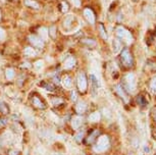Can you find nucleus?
Listing matches in <instances>:
<instances>
[{
    "mask_svg": "<svg viewBox=\"0 0 156 155\" xmlns=\"http://www.w3.org/2000/svg\"><path fill=\"white\" fill-rule=\"evenodd\" d=\"M137 101H138V103H139L140 105H146V100H145V98H144L142 95L138 96Z\"/></svg>",
    "mask_w": 156,
    "mask_h": 155,
    "instance_id": "nucleus-27",
    "label": "nucleus"
},
{
    "mask_svg": "<svg viewBox=\"0 0 156 155\" xmlns=\"http://www.w3.org/2000/svg\"><path fill=\"white\" fill-rule=\"evenodd\" d=\"M0 19H1V11H0Z\"/></svg>",
    "mask_w": 156,
    "mask_h": 155,
    "instance_id": "nucleus-41",
    "label": "nucleus"
},
{
    "mask_svg": "<svg viewBox=\"0 0 156 155\" xmlns=\"http://www.w3.org/2000/svg\"><path fill=\"white\" fill-rule=\"evenodd\" d=\"M133 1H138V0H133Z\"/></svg>",
    "mask_w": 156,
    "mask_h": 155,
    "instance_id": "nucleus-42",
    "label": "nucleus"
},
{
    "mask_svg": "<svg viewBox=\"0 0 156 155\" xmlns=\"http://www.w3.org/2000/svg\"><path fill=\"white\" fill-rule=\"evenodd\" d=\"M98 31H99V35H100V37L103 38L104 40H107V32L106 30H105V28H104V26H103V24H101V23H99L98 24Z\"/></svg>",
    "mask_w": 156,
    "mask_h": 155,
    "instance_id": "nucleus-14",
    "label": "nucleus"
},
{
    "mask_svg": "<svg viewBox=\"0 0 156 155\" xmlns=\"http://www.w3.org/2000/svg\"><path fill=\"white\" fill-rule=\"evenodd\" d=\"M8 106L6 104L4 103V102H1L0 101V111H1L2 113H4V114H7L8 113Z\"/></svg>",
    "mask_w": 156,
    "mask_h": 155,
    "instance_id": "nucleus-21",
    "label": "nucleus"
},
{
    "mask_svg": "<svg viewBox=\"0 0 156 155\" xmlns=\"http://www.w3.org/2000/svg\"><path fill=\"white\" fill-rule=\"evenodd\" d=\"M69 8V5L67 4L66 1H62V2L60 3V10H61V12H63V13L67 12Z\"/></svg>",
    "mask_w": 156,
    "mask_h": 155,
    "instance_id": "nucleus-22",
    "label": "nucleus"
},
{
    "mask_svg": "<svg viewBox=\"0 0 156 155\" xmlns=\"http://www.w3.org/2000/svg\"><path fill=\"white\" fill-rule=\"evenodd\" d=\"M80 42L85 46H88V47H95L97 45V42L95 39H92V38H82L80 40Z\"/></svg>",
    "mask_w": 156,
    "mask_h": 155,
    "instance_id": "nucleus-10",
    "label": "nucleus"
},
{
    "mask_svg": "<svg viewBox=\"0 0 156 155\" xmlns=\"http://www.w3.org/2000/svg\"><path fill=\"white\" fill-rule=\"evenodd\" d=\"M43 66V61L42 60H38L36 63H35V68L36 69H41Z\"/></svg>",
    "mask_w": 156,
    "mask_h": 155,
    "instance_id": "nucleus-32",
    "label": "nucleus"
},
{
    "mask_svg": "<svg viewBox=\"0 0 156 155\" xmlns=\"http://www.w3.org/2000/svg\"><path fill=\"white\" fill-rule=\"evenodd\" d=\"M5 38V32L3 29L0 28V40H3Z\"/></svg>",
    "mask_w": 156,
    "mask_h": 155,
    "instance_id": "nucleus-33",
    "label": "nucleus"
},
{
    "mask_svg": "<svg viewBox=\"0 0 156 155\" xmlns=\"http://www.w3.org/2000/svg\"><path fill=\"white\" fill-rule=\"evenodd\" d=\"M62 84L64 87L66 88H70L72 87V79H70L69 76H64V77L62 78Z\"/></svg>",
    "mask_w": 156,
    "mask_h": 155,
    "instance_id": "nucleus-18",
    "label": "nucleus"
},
{
    "mask_svg": "<svg viewBox=\"0 0 156 155\" xmlns=\"http://www.w3.org/2000/svg\"><path fill=\"white\" fill-rule=\"evenodd\" d=\"M90 121L91 122H98L99 119H100V113L99 112H94V113H92V114L90 115Z\"/></svg>",
    "mask_w": 156,
    "mask_h": 155,
    "instance_id": "nucleus-23",
    "label": "nucleus"
},
{
    "mask_svg": "<svg viewBox=\"0 0 156 155\" xmlns=\"http://www.w3.org/2000/svg\"><path fill=\"white\" fill-rule=\"evenodd\" d=\"M109 144H110V142H109V139H108V137L107 136H102V137H100L98 141L96 142V144H95V150L97 152H103V151H105V150H107L108 148H109Z\"/></svg>",
    "mask_w": 156,
    "mask_h": 155,
    "instance_id": "nucleus-5",
    "label": "nucleus"
},
{
    "mask_svg": "<svg viewBox=\"0 0 156 155\" xmlns=\"http://www.w3.org/2000/svg\"><path fill=\"white\" fill-rule=\"evenodd\" d=\"M150 89L154 94H156V77L153 78L151 82H150Z\"/></svg>",
    "mask_w": 156,
    "mask_h": 155,
    "instance_id": "nucleus-25",
    "label": "nucleus"
},
{
    "mask_svg": "<svg viewBox=\"0 0 156 155\" xmlns=\"http://www.w3.org/2000/svg\"><path fill=\"white\" fill-rule=\"evenodd\" d=\"M23 4L30 8H33V9H39L40 8L39 2H37L36 0H23Z\"/></svg>",
    "mask_w": 156,
    "mask_h": 155,
    "instance_id": "nucleus-12",
    "label": "nucleus"
},
{
    "mask_svg": "<svg viewBox=\"0 0 156 155\" xmlns=\"http://www.w3.org/2000/svg\"><path fill=\"white\" fill-rule=\"evenodd\" d=\"M20 66H22V68H23V66H27V68H30L31 64L30 63H26V64H23V65H20Z\"/></svg>",
    "mask_w": 156,
    "mask_h": 155,
    "instance_id": "nucleus-38",
    "label": "nucleus"
},
{
    "mask_svg": "<svg viewBox=\"0 0 156 155\" xmlns=\"http://www.w3.org/2000/svg\"><path fill=\"white\" fill-rule=\"evenodd\" d=\"M115 91L117 93V95H119L122 99H123L125 101L129 100L128 97H126V92L125 91V89H123V88L120 86V85H117V86H115Z\"/></svg>",
    "mask_w": 156,
    "mask_h": 155,
    "instance_id": "nucleus-13",
    "label": "nucleus"
},
{
    "mask_svg": "<svg viewBox=\"0 0 156 155\" xmlns=\"http://www.w3.org/2000/svg\"><path fill=\"white\" fill-rule=\"evenodd\" d=\"M76 88H78V91L81 94L87 92L88 88V81H87V76L84 72H80L76 76Z\"/></svg>",
    "mask_w": 156,
    "mask_h": 155,
    "instance_id": "nucleus-4",
    "label": "nucleus"
},
{
    "mask_svg": "<svg viewBox=\"0 0 156 155\" xmlns=\"http://www.w3.org/2000/svg\"><path fill=\"white\" fill-rule=\"evenodd\" d=\"M23 53L27 55V56H35L36 55V51L32 47H26L25 50H23Z\"/></svg>",
    "mask_w": 156,
    "mask_h": 155,
    "instance_id": "nucleus-19",
    "label": "nucleus"
},
{
    "mask_svg": "<svg viewBox=\"0 0 156 155\" xmlns=\"http://www.w3.org/2000/svg\"><path fill=\"white\" fill-rule=\"evenodd\" d=\"M29 42L37 48H43L44 45H45L44 40L42 38L39 36H36V35H30V36H29Z\"/></svg>",
    "mask_w": 156,
    "mask_h": 155,
    "instance_id": "nucleus-7",
    "label": "nucleus"
},
{
    "mask_svg": "<svg viewBox=\"0 0 156 155\" xmlns=\"http://www.w3.org/2000/svg\"><path fill=\"white\" fill-rule=\"evenodd\" d=\"M73 19V16H67L66 19V20H64V26H66V27H69V25L72 24V19Z\"/></svg>",
    "mask_w": 156,
    "mask_h": 155,
    "instance_id": "nucleus-28",
    "label": "nucleus"
},
{
    "mask_svg": "<svg viewBox=\"0 0 156 155\" xmlns=\"http://www.w3.org/2000/svg\"><path fill=\"white\" fill-rule=\"evenodd\" d=\"M48 35L51 38H55V37H56V27H55V26H52V27H50L49 31H48Z\"/></svg>",
    "mask_w": 156,
    "mask_h": 155,
    "instance_id": "nucleus-24",
    "label": "nucleus"
},
{
    "mask_svg": "<svg viewBox=\"0 0 156 155\" xmlns=\"http://www.w3.org/2000/svg\"><path fill=\"white\" fill-rule=\"evenodd\" d=\"M153 136L156 138V130H153Z\"/></svg>",
    "mask_w": 156,
    "mask_h": 155,
    "instance_id": "nucleus-40",
    "label": "nucleus"
},
{
    "mask_svg": "<svg viewBox=\"0 0 156 155\" xmlns=\"http://www.w3.org/2000/svg\"><path fill=\"white\" fill-rule=\"evenodd\" d=\"M83 138H84V131H80V132L78 133V136L76 137V141L80 142Z\"/></svg>",
    "mask_w": 156,
    "mask_h": 155,
    "instance_id": "nucleus-30",
    "label": "nucleus"
},
{
    "mask_svg": "<svg viewBox=\"0 0 156 155\" xmlns=\"http://www.w3.org/2000/svg\"><path fill=\"white\" fill-rule=\"evenodd\" d=\"M136 76L132 72L129 74L126 75L125 78H123V84H125V91L126 92L128 91L129 93H133L136 89V85H137V82H136Z\"/></svg>",
    "mask_w": 156,
    "mask_h": 155,
    "instance_id": "nucleus-3",
    "label": "nucleus"
},
{
    "mask_svg": "<svg viewBox=\"0 0 156 155\" xmlns=\"http://www.w3.org/2000/svg\"><path fill=\"white\" fill-rule=\"evenodd\" d=\"M72 98L73 99V100H76V93L75 92L72 93Z\"/></svg>",
    "mask_w": 156,
    "mask_h": 155,
    "instance_id": "nucleus-36",
    "label": "nucleus"
},
{
    "mask_svg": "<svg viewBox=\"0 0 156 155\" xmlns=\"http://www.w3.org/2000/svg\"><path fill=\"white\" fill-rule=\"evenodd\" d=\"M39 37H41L42 39H47V37H48V31H47L46 28H41L39 29Z\"/></svg>",
    "mask_w": 156,
    "mask_h": 155,
    "instance_id": "nucleus-20",
    "label": "nucleus"
},
{
    "mask_svg": "<svg viewBox=\"0 0 156 155\" xmlns=\"http://www.w3.org/2000/svg\"><path fill=\"white\" fill-rule=\"evenodd\" d=\"M83 16L84 19L87 20V23H89L90 25H94L96 23V16L93 9H91L90 7H85L83 10Z\"/></svg>",
    "mask_w": 156,
    "mask_h": 155,
    "instance_id": "nucleus-6",
    "label": "nucleus"
},
{
    "mask_svg": "<svg viewBox=\"0 0 156 155\" xmlns=\"http://www.w3.org/2000/svg\"><path fill=\"white\" fill-rule=\"evenodd\" d=\"M82 122H83V119L80 116H76V118H73V121H72V125L75 129H79L81 127Z\"/></svg>",
    "mask_w": 156,
    "mask_h": 155,
    "instance_id": "nucleus-16",
    "label": "nucleus"
},
{
    "mask_svg": "<svg viewBox=\"0 0 156 155\" xmlns=\"http://www.w3.org/2000/svg\"><path fill=\"white\" fill-rule=\"evenodd\" d=\"M86 108H87V105L83 101L78 102L76 105V112L78 113H83L85 110H86Z\"/></svg>",
    "mask_w": 156,
    "mask_h": 155,
    "instance_id": "nucleus-15",
    "label": "nucleus"
},
{
    "mask_svg": "<svg viewBox=\"0 0 156 155\" xmlns=\"http://www.w3.org/2000/svg\"><path fill=\"white\" fill-rule=\"evenodd\" d=\"M19 154L20 153L16 150H10V152H9V155H19Z\"/></svg>",
    "mask_w": 156,
    "mask_h": 155,
    "instance_id": "nucleus-35",
    "label": "nucleus"
},
{
    "mask_svg": "<svg viewBox=\"0 0 156 155\" xmlns=\"http://www.w3.org/2000/svg\"><path fill=\"white\" fill-rule=\"evenodd\" d=\"M115 35L120 41H122V42H125L126 44L132 43L134 40L133 35H132L131 32L122 25H119L115 28Z\"/></svg>",
    "mask_w": 156,
    "mask_h": 155,
    "instance_id": "nucleus-1",
    "label": "nucleus"
},
{
    "mask_svg": "<svg viewBox=\"0 0 156 155\" xmlns=\"http://www.w3.org/2000/svg\"><path fill=\"white\" fill-rule=\"evenodd\" d=\"M144 149H145V152H146V153H149V148H148V147H145Z\"/></svg>",
    "mask_w": 156,
    "mask_h": 155,
    "instance_id": "nucleus-39",
    "label": "nucleus"
},
{
    "mask_svg": "<svg viewBox=\"0 0 156 155\" xmlns=\"http://www.w3.org/2000/svg\"><path fill=\"white\" fill-rule=\"evenodd\" d=\"M61 103H63V100L61 98H53L52 99V104H54V105H56V104H61Z\"/></svg>",
    "mask_w": 156,
    "mask_h": 155,
    "instance_id": "nucleus-29",
    "label": "nucleus"
},
{
    "mask_svg": "<svg viewBox=\"0 0 156 155\" xmlns=\"http://www.w3.org/2000/svg\"><path fill=\"white\" fill-rule=\"evenodd\" d=\"M14 76H16V72H14L13 69H11V68L6 69V71H5V77H6L8 80H12L14 78Z\"/></svg>",
    "mask_w": 156,
    "mask_h": 155,
    "instance_id": "nucleus-17",
    "label": "nucleus"
},
{
    "mask_svg": "<svg viewBox=\"0 0 156 155\" xmlns=\"http://www.w3.org/2000/svg\"><path fill=\"white\" fill-rule=\"evenodd\" d=\"M152 116H153V118H154V121L156 122V107L153 108V110H152Z\"/></svg>",
    "mask_w": 156,
    "mask_h": 155,
    "instance_id": "nucleus-34",
    "label": "nucleus"
},
{
    "mask_svg": "<svg viewBox=\"0 0 156 155\" xmlns=\"http://www.w3.org/2000/svg\"><path fill=\"white\" fill-rule=\"evenodd\" d=\"M69 3L73 4L75 7H80L82 4V0H69Z\"/></svg>",
    "mask_w": 156,
    "mask_h": 155,
    "instance_id": "nucleus-26",
    "label": "nucleus"
},
{
    "mask_svg": "<svg viewBox=\"0 0 156 155\" xmlns=\"http://www.w3.org/2000/svg\"><path fill=\"white\" fill-rule=\"evenodd\" d=\"M119 61H120V63H122V65L126 69H131L132 66L134 65L133 55H132L129 48L125 47L122 51H120Z\"/></svg>",
    "mask_w": 156,
    "mask_h": 155,
    "instance_id": "nucleus-2",
    "label": "nucleus"
},
{
    "mask_svg": "<svg viewBox=\"0 0 156 155\" xmlns=\"http://www.w3.org/2000/svg\"><path fill=\"white\" fill-rule=\"evenodd\" d=\"M2 127H3V121H2V119L0 118V129H1Z\"/></svg>",
    "mask_w": 156,
    "mask_h": 155,
    "instance_id": "nucleus-37",
    "label": "nucleus"
},
{
    "mask_svg": "<svg viewBox=\"0 0 156 155\" xmlns=\"http://www.w3.org/2000/svg\"><path fill=\"white\" fill-rule=\"evenodd\" d=\"M155 155H156V154H155Z\"/></svg>",
    "mask_w": 156,
    "mask_h": 155,
    "instance_id": "nucleus-43",
    "label": "nucleus"
},
{
    "mask_svg": "<svg viewBox=\"0 0 156 155\" xmlns=\"http://www.w3.org/2000/svg\"><path fill=\"white\" fill-rule=\"evenodd\" d=\"M99 134H100L99 130H93L89 135L85 138V144H88V145L93 144L94 141H95V139L99 136Z\"/></svg>",
    "mask_w": 156,
    "mask_h": 155,
    "instance_id": "nucleus-8",
    "label": "nucleus"
},
{
    "mask_svg": "<svg viewBox=\"0 0 156 155\" xmlns=\"http://www.w3.org/2000/svg\"><path fill=\"white\" fill-rule=\"evenodd\" d=\"M31 102H32V104H33L36 108L43 109V108L46 107V105L43 103V101L41 100V98L38 95H33V96H32V97H31Z\"/></svg>",
    "mask_w": 156,
    "mask_h": 155,
    "instance_id": "nucleus-9",
    "label": "nucleus"
},
{
    "mask_svg": "<svg viewBox=\"0 0 156 155\" xmlns=\"http://www.w3.org/2000/svg\"><path fill=\"white\" fill-rule=\"evenodd\" d=\"M76 65V59L73 56H69L64 60L63 62V68L66 69H70Z\"/></svg>",
    "mask_w": 156,
    "mask_h": 155,
    "instance_id": "nucleus-11",
    "label": "nucleus"
},
{
    "mask_svg": "<svg viewBox=\"0 0 156 155\" xmlns=\"http://www.w3.org/2000/svg\"><path fill=\"white\" fill-rule=\"evenodd\" d=\"M43 87H45L46 89L50 90V91H54V90H55V86H54V85H52V84H45V86H43Z\"/></svg>",
    "mask_w": 156,
    "mask_h": 155,
    "instance_id": "nucleus-31",
    "label": "nucleus"
}]
</instances>
